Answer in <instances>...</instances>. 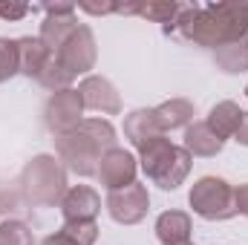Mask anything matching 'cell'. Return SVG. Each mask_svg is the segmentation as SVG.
Listing matches in <instances>:
<instances>
[{
	"label": "cell",
	"mask_w": 248,
	"mask_h": 245,
	"mask_svg": "<svg viewBox=\"0 0 248 245\" xmlns=\"http://www.w3.org/2000/svg\"><path fill=\"white\" fill-rule=\"evenodd\" d=\"M185 245H190V243H185Z\"/></svg>",
	"instance_id": "4dcf8cb0"
},
{
	"label": "cell",
	"mask_w": 248,
	"mask_h": 245,
	"mask_svg": "<svg viewBox=\"0 0 248 245\" xmlns=\"http://www.w3.org/2000/svg\"><path fill=\"white\" fill-rule=\"evenodd\" d=\"M182 147H185L190 156H202V159H214V156H219L222 153V147H225V141L208 127L205 122H193L185 127V141H182Z\"/></svg>",
	"instance_id": "5bb4252c"
},
{
	"label": "cell",
	"mask_w": 248,
	"mask_h": 245,
	"mask_svg": "<svg viewBox=\"0 0 248 245\" xmlns=\"http://www.w3.org/2000/svg\"><path fill=\"white\" fill-rule=\"evenodd\" d=\"M243 147H248V113H243V122H240V130H237V136H234Z\"/></svg>",
	"instance_id": "f1b7e54d"
},
{
	"label": "cell",
	"mask_w": 248,
	"mask_h": 245,
	"mask_svg": "<svg viewBox=\"0 0 248 245\" xmlns=\"http://www.w3.org/2000/svg\"><path fill=\"white\" fill-rule=\"evenodd\" d=\"M81 122H84V101H81L78 90L69 87V90L49 95V101L44 107V124L52 136H63Z\"/></svg>",
	"instance_id": "ba28073f"
},
{
	"label": "cell",
	"mask_w": 248,
	"mask_h": 245,
	"mask_svg": "<svg viewBox=\"0 0 248 245\" xmlns=\"http://www.w3.org/2000/svg\"><path fill=\"white\" fill-rule=\"evenodd\" d=\"M139 162H141L144 176L162 190H176L193 168V156L182 144H173L168 136H156L147 144H141Z\"/></svg>",
	"instance_id": "3957f363"
},
{
	"label": "cell",
	"mask_w": 248,
	"mask_h": 245,
	"mask_svg": "<svg viewBox=\"0 0 248 245\" xmlns=\"http://www.w3.org/2000/svg\"><path fill=\"white\" fill-rule=\"evenodd\" d=\"M187 202L193 208L196 216L208 219V222H225L237 216V196L234 187L219 179V176H202L199 182H193Z\"/></svg>",
	"instance_id": "5b68a950"
},
{
	"label": "cell",
	"mask_w": 248,
	"mask_h": 245,
	"mask_svg": "<svg viewBox=\"0 0 248 245\" xmlns=\"http://www.w3.org/2000/svg\"><path fill=\"white\" fill-rule=\"evenodd\" d=\"M0 245H35V234L23 219H3L0 222Z\"/></svg>",
	"instance_id": "44dd1931"
},
{
	"label": "cell",
	"mask_w": 248,
	"mask_h": 245,
	"mask_svg": "<svg viewBox=\"0 0 248 245\" xmlns=\"http://www.w3.org/2000/svg\"><path fill=\"white\" fill-rule=\"evenodd\" d=\"M165 35H176L187 44L217 52L248 35L246 3H182L179 17L165 29Z\"/></svg>",
	"instance_id": "6da1fadb"
},
{
	"label": "cell",
	"mask_w": 248,
	"mask_h": 245,
	"mask_svg": "<svg viewBox=\"0 0 248 245\" xmlns=\"http://www.w3.org/2000/svg\"><path fill=\"white\" fill-rule=\"evenodd\" d=\"M32 12H46L38 38H41L44 46L55 55V52L61 49V44L69 38V32L78 26V20H75V6H72V3H41V6H32Z\"/></svg>",
	"instance_id": "9c48e42d"
},
{
	"label": "cell",
	"mask_w": 248,
	"mask_h": 245,
	"mask_svg": "<svg viewBox=\"0 0 248 245\" xmlns=\"http://www.w3.org/2000/svg\"><path fill=\"white\" fill-rule=\"evenodd\" d=\"M104 208H107L113 222H119V225H139L147 216V211H150V193H147L144 184L133 182L127 187L110 190Z\"/></svg>",
	"instance_id": "52a82bcc"
},
{
	"label": "cell",
	"mask_w": 248,
	"mask_h": 245,
	"mask_svg": "<svg viewBox=\"0 0 248 245\" xmlns=\"http://www.w3.org/2000/svg\"><path fill=\"white\" fill-rule=\"evenodd\" d=\"M182 12V3H168V0H150V3H141V17L153 20V23H162V29H168Z\"/></svg>",
	"instance_id": "ffe728a7"
},
{
	"label": "cell",
	"mask_w": 248,
	"mask_h": 245,
	"mask_svg": "<svg viewBox=\"0 0 248 245\" xmlns=\"http://www.w3.org/2000/svg\"><path fill=\"white\" fill-rule=\"evenodd\" d=\"M193 222L185 211H165L156 219V240L162 245H185L190 243Z\"/></svg>",
	"instance_id": "2e32d148"
},
{
	"label": "cell",
	"mask_w": 248,
	"mask_h": 245,
	"mask_svg": "<svg viewBox=\"0 0 248 245\" xmlns=\"http://www.w3.org/2000/svg\"><path fill=\"white\" fill-rule=\"evenodd\" d=\"M234 196H237V214L248 216V182L234 187Z\"/></svg>",
	"instance_id": "4316f807"
},
{
	"label": "cell",
	"mask_w": 248,
	"mask_h": 245,
	"mask_svg": "<svg viewBox=\"0 0 248 245\" xmlns=\"http://www.w3.org/2000/svg\"><path fill=\"white\" fill-rule=\"evenodd\" d=\"M193 116H196V107L187 98H170V101L153 107V119H156L159 130L165 136L173 133V130H182L187 124H193Z\"/></svg>",
	"instance_id": "9a60e30c"
},
{
	"label": "cell",
	"mask_w": 248,
	"mask_h": 245,
	"mask_svg": "<svg viewBox=\"0 0 248 245\" xmlns=\"http://www.w3.org/2000/svg\"><path fill=\"white\" fill-rule=\"evenodd\" d=\"M20 72V61H17V44L9 38H0V84L15 78Z\"/></svg>",
	"instance_id": "603a6c76"
},
{
	"label": "cell",
	"mask_w": 248,
	"mask_h": 245,
	"mask_svg": "<svg viewBox=\"0 0 248 245\" xmlns=\"http://www.w3.org/2000/svg\"><path fill=\"white\" fill-rule=\"evenodd\" d=\"M41 245H78L66 231H55V234H49V237H44V243Z\"/></svg>",
	"instance_id": "83f0119b"
},
{
	"label": "cell",
	"mask_w": 248,
	"mask_h": 245,
	"mask_svg": "<svg viewBox=\"0 0 248 245\" xmlns=\"http://www.w3.org/2000/svg\"><path fill=\"white\" fill-rule=\"evenodd\" d=\"M214 63L222 72H228V75L246 72L248 69V35L240 38V41H234V44H228V46H222V49H217L214 52Z\"/></svg>",
	"instance_id": "d6986e66"
},
{
	"label": "cell",
	"mask_w": 248,
	"mask_h": 245,
	"mask_svg": "<svg viewBox=\"0 0 248 245\" xmlns=\"http://www.w3.org/2000/svg\"><path fill=\"white\" fill-rule=\"evenodd\" d=\"M20 190L26 202L38 208H55L66 193V168L55 156L41 153L20 170Z\"/></svg>",
	"instance_id": "277c9868"
},
{
	"label": "cell",
	"mask_w": 248,
	"mask_h": 245,
	"mask_svg": "<svg viewBox=\"0 0 248 245\" xmlns=\"http://www.w3.org/2000/svg\"><path fill=\"white\" fill-rule=\"evenodd\" d=\"M113 147H119L116 127L107 119H84L69 133L55 136L58 162H63V168L75 176H95L101 156Z\"/></svg>",
	"instance_id": "7a4b0ae2"
},
{
	"label": "cell",
	"mask_w": 248,
	"mask_h": 245,
	"mask_svg": "<svg viewBox=\"0 0 248 245\" xmlns=\"http://www.w3.org/2000/svg\"><path fill=\"white\" fill-rule=\"evenodd\" d=\"M15 44H17V61H20V75H26V78H41V72L46 69V63L52 61V52L44 46V41L41 38H32V35H26V38H15Z\"/></svg>",
	"instance_id": "4fadbf2b"
},
{
	"label": "cell",
	"mask_w": 248,
	"mask_h": 245,
	"mask_svg": "<svg viewBox=\"0 0 248 245\" xmlns=\"http://www.w3.org/2000/svg\"><path fill=\"white\" fill-rule=\"evenodd\" d=\"M246 98H248V84H246Z\"/></svg>",
	"instance_id": "f546056e"
},
{
	"label": "cell",
	"mask_w": 248,
	"mask_h": 245,
	"mask_svg": "<svg viewBox=\"0 0 248 245\" xmlns=\"http://www.w3.org/2000/svg\"><path fill=\"white\" fill-rule=\"evenodd\" d=\"M243 113H246V110H240V104H234V101H219V104L211 107L205 124L225 141V138H234V136H237L240 122H243Z\"/></svg>",
	"instance_id": "e0dca14e"
},
{
	"label": "cell",
	"mask_w": 248,
	"mask_h": 245,
	"mask_svg": "<svg viewBox=\"0 0 248 245\" xmlns=\"http://www.w3.org/2000/svg\"><path fill=\"white\" fill-rule=\"evenodd\" d=\"M78 95L84 101V110H95L101 116H119L122 113V95L116 84L104 75H87L78 84Z\"/></svg>",
	"instance_id": "30bf717a"
},
{
	"label": "cell",
	"mask_w": 248,
	"mask_h": 245,
	"mask_svg": "<svg viewBox=\"0 0 248 245\" xmlns=\"http://www.w3.org/2000/svg\"><path fill=\"white\" fill-rule=\"evenodd\" d=\"M136 170H139L136 156L130 150H124V147H113V150H107L101 156L95 176L107 190H119V187H127V184L136 182Z\"/></svg>",
	"instance_id": "8fae6325"
},
{
	"label": "cell",
	"mask_w": 248,
	"mask_h": 245,
	"mask_svg": "<svg viewBox=\"0 0 248 245\" xmlns=\"http://www.w3.org/2000/svg\"><path fill=\"white\" fill-rule=\"evenodd\" d=\"M55 58L63 69L75 78V75H87L95 61H98V46H95V35L87 23H78L69 38L61 44V49L55 52Z\"/></svg>",
	"instance_id": "8992f818"
},
{
	"label": "cell",
	"mask_w": 248,
	"mask_h": 245,
	"mask_svg": "<svg viewBox=\"0 0 248 245\" xmlns=\"http://www.w3.org/2000/svg\"><path fill=\"white\" fill-rule=\"evenodd\" d=\"M124 136H127V141L139 150L141 144H147L150 138L165 136V133L159 130V124L153 119V107H150V110H133V113L124 119Z\"/></svg>",
	"instance_id": "ac0fdd59"
},
{
	"label": "cell",
	"mask_w": 248,
	"mask_h": 245,
	"mask_svg": "<svg viewBox=\"0 0 248 245\" xmlns=\"http://www.w3.org/2000/svg\"><path fill=\"white\" fill-rule=\"evenodd\" d=\"M78 9L81 12H90V15H113V12H119V3H78Z\"/></svg>",
	"instance_id": "484cf974"
},
{
	"label": "cell",
	"mask_w": 248,
	"mask_h": 245,
	"mask_svg": "<svg viewBox=\"0 0 248 245\" xmlns=\"http://www.w3.org/2000/svg\"><path fill=\"white\" fill-rule=\"evenodd\" d=\"M61 231H66L78 245H95L98 240V222H63Z\"/></svg>",
	"instance_id": "cb8c5ba5"
},
{
	"label": "cell",
	"mask_w": 248,
	"mask_h": 245,
	"mask_svg": "<svg viewBox=\"0 0 248 245\" xmlns=\"http://www.w3.org/2000/svg\"><path fill=\"white\" fill-rule=\"evenodd\" d=\"M29 12H32V6H26V3H0V17L3 20H20Z\"/></svg>",
	"instance_id": "d4e9b609"
},
{
	"label": "cell",
	"mask_w": 248,
	"mask_h": 245,
	"mask_svg": "<svg viewBox=\"0 0 248 245\" xmlns=\"http://www.w3.org/2000/svg\"><path fill=\"white\" fill-rule=\"evenodd\" d=\"M58 208L63 222H95V216L101 214V196L90 184H72L66 187Z\"/></svg>",
	"instance_id": "7c38bea8"
},
{
	"label": "cell",
	"mask_w": 248,
	"mask_h": 245,
	"mask_svg": "<svg viewBox=\"0 0 248 245\" xmlns=\"http://www.w3.org/2000/svg\"><path fill=\"white\" fill-rule=\"evenodd\" d=\"M72 81H75V78H72V75L63 69L61 63H58V58H55V55H52V61L46 63V69H44V72H41V78H38V84H41V87H46L49 92L69 90V87H72Z\"/></svg>",
	"instance_id": "7402d4cb"
}]
</instances>
